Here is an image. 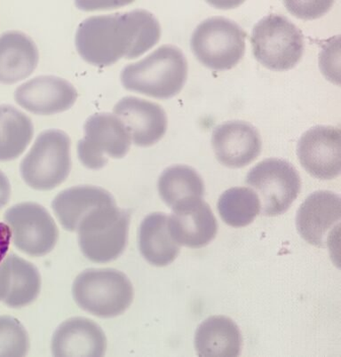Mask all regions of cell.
Instances as JSON below:
<instances>
[{
    "mask_svg": "<svg viewBox=\"0 0 341 357\" xmlns=\"http://www.w3.org/2000/svg\"><path fill=\"white\" fill-rule=\"evenodd\" d=\"M161 37L153 14L142 9L92 16L81 22L75 43L80 56L97 67L135 59L151 50Z\"/></svg>",
    "mask_w": 341,
    "mask_h": 357,
    "instance_id": "obj_1",
    "label": "cell"
},
{
    "mask_svg": "<svg viewBox=\"0 0 341 357\" xmlns=\"http://www.w3.org/2000/svg\"><path fill=\"white\" fill-rule=\"evenodd\" d=\"M188 76V63L183 52L174 45H162L144 60L128 65L121 81L131 92L156 99L173 98L183 89Z\"/></svg>",
    "mask_w": 341,
    "mask_h": 357,
    "instance_id": "obj_2",
    "label": "cell"
},
{
    "mask_svg": "<svg viewBox=\"0 0 341 357\" xmlns=\"http://www.w3.org/2000/svg\"><path fill=\"white\" fill-rule=\"evenodd\" d=\"M73 295L77 306L86 312L100 318H113L131 306L134 287L121 271L90 268L75 279Z\"/></svg>",
    "mask_w": 341,
    "mask_h": 357,
    "instance_id": "obj_3",
    "label": "cell"
},
{
    "mask_svg": "<svg viewBox=\"0 0 341 357\" xmlns=\"http://www.w3.org/2000/svg\"><path fill=\"white\" fill-rule=\"evenodd\" d=\"M129 225L130 214L116 203L91 211L77 229L81 251L93 262L115 261L128 245Z\"/></svg>",
    "mask_w": 341,
    "mask_h": 357,
    "instance_id": "obj_4",
    "label": "cell"
},
{
    "mask_svg": "<svg viewBox=\"0 0 341 357\" xmlns=\"http://www.w3.org/2000/svg\"><path fill=\"white\" fill-rule=\"evenodd\" d=\"M25 183L32 189H55L69 177L71 170L70 139L61 130L41 132L21 167Z\"/></svg>",
    "mask_w": 341,
    "mask_h": 357,
    "instance_id": "obj_5",
    "label": "cell"
},
{
    "mask_svg": "<svg viewBox=\"0 0 341 357\" xmlns=\"http://www.w3.org/2000/svg\"><path fill=\"white\" fill-rule=\"evenodd\" d=\"M251 42L256 59L271 70H291L303 54L300 29L280 15H269L259 20L253 28Z\"/></svg>",
    "mask_w": 341,
    "mask_h": 357,
    "instance_id": "obj_6",
    "label": "cell"
},
{
    "mask_svg": "<svg viewBox=\"0 0 341 357\" xmlns=\"http://www.w3.org/2000/svg\"><path fill=\"white\" fill-rule=\"evenodd\" d=\"M246 37V32L235 22L215 16L197 26L191 37V50L204 66L227 70L243 57Z\"/></svg>",
    "mask_w": 341,
    "mask_h": 357,
    "instance_id": "obj_7",
    "label": "cell"
},
{
    "mask_svg": "<svg viewBox=\"0 0 341 357\" xmlns=\"http://www.w3.org/2000/svg\"><path fill=\"white\" fill-rule=\"evenodd\" d=\"M245 183L252 188L262 201L265 216H278L287 212L301 191V178L289 162L268 158L250 170Z\"/></svg>",
    "mask_w": 341,
    "mask_h": 357,
    "instance_id": "obj_8",
    "label": "cell"
},
{
    "mask_svg": "<svg viewBox=\"0 0 341 357\" xmlns=\"http://www.w3.org/2000/svg\"><path fill=\"white\" fill-rule=\"evenodd\" d=\"M131 136L115 114L97 113L84 124V136L77 144L81 163L91 170H100L109 158H122L131 147Z\"/></svg>",
    "mask_w": 341,
    "mask_h": 357,
    "instance_id": "obj_9",
    "label": "cell"
},
{
    "mask_svg": "<svg viewBox=\"0 0 341 357\" xmlns=\"http://www.w3.org/2000/svg\"><path fill=\"white\" fill-rule=\"evenodd\" d=\"M4 220L11 229L16 248L32 257H42L54 250L59 238L54 220L45 207L25 202L6 211Z\"/></svg>",
    "mask_w": 341,
    "mask_h": 357,
    "instance_id": "obj_10",
    "label": "cell"
},
{
    "mask_svg": "<svg viewBox=\"0 0 341 357\" xmlns=\"http://www.w3.org/2000/svg\"><path fill=\"white\" fill-rule=\"evenodd\" d=\"M297 154L302 167L320 180H331L341 172V132L339 128L317 126L301 136Z\"/></svg>",
    "mask_w": 341,
    "mask_h": 357,
    "instance_id": "obj_11",
    "label": "cell"
},
{
    "mask_svg": "<svg viewBox=\"0 0 341 357\" xmlns=\"http://www.w3.org/2000/svg\"><path fill=\"white\" fill-rule=\"evenodd\" d=\"M341 200L339 195L320 190L301 204L296 227L301 238L317 248H327L336 229H340Z\"/></svg>",
    "mask_w": 341,
    "mask_h": 357,
    "instance_id": "obj_12",
    "label": "cell"
},
{
    "mask_svg": "<svg viewBox=\"0 0 341 357\" xmlns=\"http://www.w3.org/2000/svg\"><path fill=\"white\" fill-rule=\"evenodd\" d=\"M76 89L67 80L54 76L34 77L15 91V100L37 115H54L70 109L77 99Z\"/></svg>",
    "mask_w": 341,
    "mask_h": 357,
    "instance_id": "obj_13",
    "label": "cell"
},
{
    "mask_svg": "<svg viewBox=\"0 0 341 357\" xmlns=\"http://www.w3.org/2000/svg\"><path fill=\"white\" fill-rule=\"evenodd\" d=\"M113 112L124 123L132 142L139 147L157 144L167 132V116L158 103L128 96L120 100Z\"/></svg>",
    "mask_w": 341,
    "mask_h": 357,
    "instance_id": "obj_14",
    "label": "cell"
},
{
    "mask_svg": "<svg viewBox=\"0 0 341 357\" xmlns=\"http://www.w3.org/2000/svg\"><path fill=\"white\" fill-rule=\"evenodd\" d=\"M212 145L218 161L229 168L246 167L262 151L257 129L245 121H229L218 126L213 132Z\"/></svg>",
    "mask_w": 341,
    "mask_h": 357,
    "instance_id": "obj_15",
    "label": "cell"
},
{
    "mask_svg": "<svg viewBox=\"0 0 341 357\" xmlns=\"http://www.w3.org/2000/svg\"><path fill=\"white\" fill-rule=\"evenodd\" d=\"M168 230L179 245L197 249L215 238L218 223L209 204L200 199L174 211L168 216Z\"/></svg>",
    "mask_w": 341,
    "mask_h": 357,
    "instance_id": "obj_16",
    "label": "cell"
},
{
    "mask_svg": "<svg viewBox=\"0 0 341 357\" xmlns=\"http://www.w3.org/2000/svg\"><path fill=\"white\" fill-rule=\"evenodd\" d=\"M106 349L105 333L89 318H70L57 328L52 339L54 356H103Z\"/></svg>",
    "mask_w": 341,
    "mask_h": 357,
    "instance_id": "obj_17",
    "label": "cell"
},
{
    "mask_svg": "<svg viewBox=\"0 0 341 357\" xmlns=\"http://www.w3.org/2000/svg\"><path fill=\"white\" fill-rule=\"evenodd\" d=\"M41 291V277L32 263L9 255L0 264V301L19 308L33 303Z\"/></svg>",
    "mask_w": 341,
    "mask_h": 357,
    "instance_id": "obj_18",
    "label": "cell"
},
{
    "mask_svg": "<svg viewBox=\"0 0 341 357\" xmlns=\"http://www.w3.org/2000/svg\"><path fill=\"white\" fill-rule=\"evenodd\" d=\"M38 63L34 41L21 31L0 37V84H12L31 76Z\"/></svg>",
    "mask_w": 341,
    "mask_h": 357,
    "instance_id": "obj_19",
    "label": "cell"
},
{
    "mask_svg": "<svg viewBox=\"0 0 341 357\" xmlns=\"http://www.w3.org/2000/svg\"><path fill=\"white\" fill-rule=\"evenodd\" d=\"M115 203V199L109 191L86 185L61 191L55 197L52 207L64 229L75 232L81 220L91 211Z\"/></svg>",
    "mask_w": 341,
    "mask_h": 357,
    "instance_id": "obj_20",
    "label": "cell"
},
{
    "mask_svg": "<svg viewBox=\"0 0 341 357\" xmlns=\"http://www.w3.org/2000/svg\"><path fill=\"white\" fill-rule=\"evenodd\" d=\"M242 345L238 326L227 317L207 318L195 334V349L199 356H238Z\"/></svg>",
    "mask_w": 341,
    "mask_h": 357,
    "instance_id": "obj_21",
    "label": "cell"
},
{
    "mask_svg": "<svg viewBox=\"0 0 341 357\" xmlns=\"http://www.w3.org/2000/svg\"><path fill=\"white\" fill-rule=\"evenodd\" d=\"M139 249L142 257L156 267H165L176 259L181 245L169 233L167 214L153 213L145 217L139 229Z\"/></svg>",
    "mask_w": 341,
    "mask_h": 357,
    "instance_id": "obj_22",
    "label": "cell"
},
{
    "mask_svg": "<svg viewBox=\"0 0 341 357\" xmlns=\"http://www.w3.org/2000/svg\"><path fill=\"white\" fill-rule=\"evenodd\" d=\"M158 186L161 199L173 211L203 199L204 196L203 178L188 165H173L165 169L158 178Z\"/></svg>",
    "mask_w": 341,
    "mask_h": 357,
    "instance_id": "obj_23",
    "label": "cell"
},
{
    "mask_svg": "<svg viewBox=\"0 0 341 357\" xmlns=\"http://www.w3.org/2000/svg\"><path fill=\"white\" fill-rule=\"evenodd\" d=\"M33 135L34 126L27 115L11 105H0V162L20 157Z\"/></svg>",
    "mask_w": 341,
    "mask_h": 357,
    "instance_id": "obj_24",
    "label": "cell"
},
{
    "mask_svg": "<svg viewBox=\"0 0 341 357\" xmlns=\"http://www.w3.org/2000/svg\"><path fill=\"white\" fill-rule=\"evenodd\" d=\"M220 218L229 226H248L261 213V201L255 190L245 187L232 188L220 196L217 204Z\"/></svg>",
    "mask_w": 341,
    "mask_h": 357,
    "instance_id": "obj_25",
    "label": "cell"
},
{
    "mask_svg": "<svg viewBox=\"0 0 341 357\" xmlns=\"http://www.w3.org/2000/svg\"><path fill=\"white\" fill-rule=\"evenodd\" d=\"M29 349L30 337L20 321L12 317H0V356H25Z\"/></svg>",
    "mask_w": 341,
    "mask_h": 357,
    "instance_id": "obj_26",
    "label": "cell"
},
{
    "mask_svg": "<svg viewBox=\"0 0 341 357\" xmlns=\"http://www.w3.org/2000/svg\"><path fill=\"white\" fill-rule=\"evenodd\" d=\"M12 238L11 229L8 224L0 222V264L8 255Z\"/></svg>",
    "mask_w": 341,
    "mask_h": 357,
    "instance_id": "obj_27",
    "label": "cell"
},
{
    "mask_svg": "<svg viewBox=\"0 0 341 357\" xmlns=\"http://www.w3.org/2000/svg\"><path fill=\"white\" fill-rule=\"evenodd\" d=\"M11 197V185L8 177L0 171V209L8 204Z\"/></svg>",
    "mask_w": 341,
    "mask_h": 357,
    "instance_id": "obj_28",
    "label": "cell"
}]
</instances>
